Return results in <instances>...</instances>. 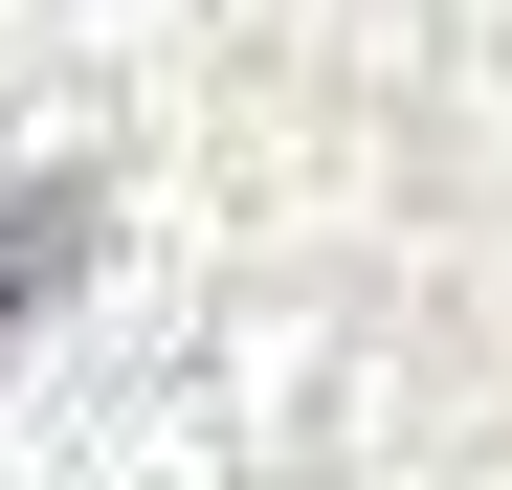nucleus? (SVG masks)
Segmentation results:
<instances>
[{
  "mask_svg": "<svg viewBox=\"0 0 512 490\" xmlns=\"http://www.w3.org/2000/svg\"><path fill=\"white\" fill-rule=\"evenodd\" d=\"M67 245H90V201H67V179H0V335L67 290Z\"/></svg>",
  "mask_w": 512,
  "mask_h": 490,
  "instance_id": "nucleus-1",
  "label": "nucleus"
}]
</instances>
